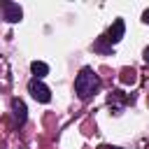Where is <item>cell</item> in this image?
I'll list each match as a JSON object with an SVG mask.
<instances>
[{"label": "cell", "mask_w": 149, "mask_h": 149, "mask_svg": "<svg viewBox=\"0 0 149 149\" xmlns=\"http://www.w3.org/2000/svg\"><path fill=\"white\" fill-rule=\"evenodd\" d=\"M100 77H98V72L93 70V68H88V65H84L81 70H79V74L74 77V93L81 98V100H88L91 95H95L98 91H100Z\"/></svg>", "instance_id": "1"}, {"label": "cell", "mask_w": 149, "mask_h": 149, "mask_svg": "<svg viewBox=\"0 0 149 149\" xmlns=\"http://www.w3.org/2000/svg\"><path fill=\"white\" fill-rule=\"evenodd\" d=\"M28 93L37 100V102H42V105H47V102H51V91H49V86L42 81V79H30L28 81Z\"/></svg>", "instance_id": "2"}, {"label": "cell", "mask_w": 149, "mask_h": 149, "mask_svg": "<svg viewBox=\"0 0 149 149\" xmlns=\"http://www.w3.org/2000/svg\"><path fill=\"white\" fill-rule=\"evenodd\" d=\"M0 12H2V19H5L7 23H16V21H21V16H23V9H21L16 2H9V0H5V2L0 5Z\"/></svg>", "instance_id": "3"}, {"label": "cell", "mask_w": 149, "mask_h": 149, "mask_svg": "<svg viewBox=\"0 0 149 149\" xmlns=\"http://www.w3.org/2000/svg\"><path fill=\"white\" fill-rule=\"evenodd\" d=\"M123 33H126V21L123 19H114V23L109 26V30H107V42L114 47L116 42H121V37H123Z\"/></svg>", "instance_id": "4"}, {"label": "cell", "mask_w": 149, "mask_h": 149, "mask_svg": "<svg viewBox=\"0 0 149 149\" xmlns=\"http://www.w3.org/2000/svg\"><path fill=\"white\" fill-rule=\"evenodd\" d=\"M107 102H109L112 112H116V114H119V112H121V107L128 102V98H126V93H123V91H119V88H116V91H112V93L107 95Z\"/></svg>", "instance_id": "5"}, {"label": "cell", "mask_w": 149, "mask_h": 149, "mask_svg": "<svg viewBox=\"0 0 149 149\" xmlns=\"http://www.w3.org/2000/svg\"><path fill=\"white\" fill-rule=\"evenodd\" d=\"M12 112H14V119H16V123H19V126H23V123H26V119H28L26 102H23V100H19V98H14V100H12Z\"/></svg>", "instance_id": "6"}, {"label": "cell", "mask_w": 149, "mask_h": 149, "mask_svg": "<svg viewBox=\"0 0 149 149\" xmlns=\"http://www.w3.org/2000/svg\"><path fill=\"white\" fill-rule=\"evenodd\" d=\"M30 72H33L35 79H44V77L49 74V65H47L44 61H33V63H30Z\"/></svg>", "instance_id": "7"}, {"label": "cell", "mask_w": 149, "mask_h": 149, "mask_svg": "<svg viewBox=\"0 0 149 149\" xmlns=\"http://www.w3.org/2000/svg\"><path fill=\"white\" fill-rule=\"evenodd\" d=\"M93 51L105 54V56H107V54H112V44L107 42V37H105V35H102V37H98V40L93 42Z\"/></svg>", "instance_id": "8"}, {"label": "cell", "mask_w": 149, "mask_h": 149, "mask_svg": "<svg viewBox=\"0 0 149 149\" xmlns=\"http://www.w3.org/2000/svg\"><path fill=\"white\" fill-rule=\"evenodd\" d=\"M135 81H137V72L135 70H130V68L121 70V84H135Z\"/></svg>", "instance_id": "9"}, {"label": "cell", "mask_w": 149, "mask_h": 149, "mask_svg": "<svg viewBox=\"0 0 149 149\" xmlns=\"http://www.w3.org/2000/svg\"><path fill=\"white\" fill-rule=\"evenodd\" d=\"M142 58H144V63H147V65H149V47H147V49H144V54H142Z\"/></svg>", "instance_id": "10"}, {"label": "cell", "mask_w": 149, "mask_h": 149, "mask_svg": "<svg viewBox=\"0 0 149 149\" xmlns=\"http://www.w3.org/2000/svg\"><path fill=\"white\" fill-rule=\"evenodd\" d=\"M142 21L149 26V9H144V14H142Z\"/></svg>", "instance_id": "11"}, {"label": "cell", "mask_w": 149, "mask_h": 149, "mask_svg": "<svg viewBox=\"0 0 149 149\" xmlns=\"http://www.w3.org/2000/svg\"><path fill=\"white\" fill-rule=\"evenodd\" d=\"M105 149H121V147H105Z\"/></svg>", "instance_id": "12"}]
</instances>
